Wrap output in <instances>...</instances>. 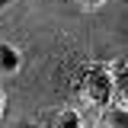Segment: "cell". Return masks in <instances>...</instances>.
Segmentation results:
<instances>
[{
  "instance_id": "6da1fadb",
  "label": "cell",
  "mask_w": 128,
  "mask_h": 128,
  "mask_svg": "<svg viewBox=\"0 0 128 128\" xmlns=\"http://www.w3.org/2000/svg\"><path fill=\"white\" fill-rule=\"evenodd\" d=\"M70 90L86 109H106L115 102V83H112V67L106 61H83L70 77Z\"/></svg>"
},
{
  "instance_id": "7a4b0ae2",
  "label": "cell",
  "mask_w": 128,
  "mask_h": 128,
  "mask_svg": "<svg viewBox=\"0 0 128 128\" xmlns=\"http://www.w3.org/2000/svg\"><path fill=\"white\" fill-rule=\"evenodd\" d=\"M112 67V83H115V102L128 106V58H118Z\"/></svg>"
},
{
  "instance_id": "3957f363",
  "label": "cell",
  "mask_w": 128,
  "mask_h": 128,
  "mask_svg": "<svg viewBox=\"0 0 128 128\" xmlns=\"http://www.w3.org/2000/svg\"><path fill=\"white\" fill-rule=\"evenodd\" d=\"M96 128H128V106H118V102L106 106V109L99 112Z\"/></svg>"
},
{
  "instance_id": "277c9868",
  "label": "cell",
  "mask_w": 128,
  "mask_h": 128,
  "mask_svg": "<svg viewBox=\"0 0 128 128\" xmlns=\"http://www.w3.org/2000/svg\"><path fill=\"white\" fill-rule=\"evenodd\" d=\"M48 128H83V118L74 109H58L48 115Z\"/></svg>"
},
{
  "instance_id": "5b68a950",
  "label": "cell",
  "mask_w": 128,
  "mask_h": 128,
  "mask_svg": "<svg viewBox=\"0 0 128 128\" xmlns=\"http://www.w3.org/2000/svg\"><path fill=\"white\" fill-rule=\"evenodd\" d=\"M19 70V51L13 45H0V74H16Z\"/></svg>"
},
{
  "instance_id": "8992f818",
  "label": "cell",
  "mask_w": 128,
  "mask_h": 128,
  "mask_svg": "<svg viewBox=\"0 0 128 128\" xmlns=\"http://www.w3.org/2000/svg\"><path fill=\"white\" fill-rule=\"evenodd\" d=\"M80 3H86V6H99V3H106V0H80Z\"/></svg>"
},
{
  "instance_id": "52a82bcc",
  "label": "cell",
  "mask_w": 128,
  "mask_h": 128,
  "mask_svg": "<svg viewBox=\"0 0 128 128\" xmlns=\"http://www.w3.org/2000/svg\"><path fill=\"white\" fill-rule=\"evenodd\" d=\"M10 3H13V0H0V10H3V6H10Z\"/></svg>"
},
{
  "instance_id": "ba28073f",
  "label": "cell",
  "mask_w": 128,
  "mask_h": 128,
  "mask_svg": "<svg viewBox=\"0 0 128 128\" xmlns=\"http://www.w3.org/2000/svg\"><path fill=\"white\" fill-rule=\"evenodd\" d=\"M0 115H3V90H0Z\"/></svg>"
},
{
  "instance_id": "9c48e42d",
  "label": "cell",
  "mask_w": 128,
  "mask_h": 128,
  "mask_svg": "<svg viewBox=\"0 0 128 128\" xmlns=\"http://www.w3.org/2000/svg\"><path fill=\"white\" fill-rule=\"evenodd\" d=\"M125 3H128V0H125Z\"/></svg>"
}]
</instances>
